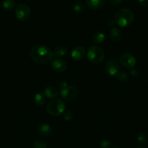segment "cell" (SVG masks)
<instances>
[{
	"label": "cell",
	"mask_w": 148,
	"mask_h": 148,
	"mask_svg": "<svg viewBox=\"0 0 148 148\" xmlns=\"http://www.w3.org/2000/svg\"><path fill=\"white\" fill-rule=\"evenodd\" d=\"M112 148H120V147H112Z\"/></svg>",
	"instance_id": "cell-30"
},
{
	"label": "cell",
	"mask_w": 148,
	"mask_h": 148,
	"mask_svg": "<svg viewBox=\"0 0 148 148\" xmlns=\"http://www.w3.org/2000/svg\"><path fill=\"white\" fill-rule=\"evenodd\" d=\"M46 95H44V93H42V92H37L36 95H34V98H33V101H34L35 103L37 106H44L46 103Z\"/></svg>",
	"instance_id": "cell-17"
},
{
	"label": "cell",
	"mask_w": 148,
	"mask_h": 148,
	"mask_svg": "<svg viewBox=\"0 0 148 148\" xmlns=\"http://www.w3.org/2000/svg\"><path fill=\"white\" fill-rule=\"evenodd\" d=\"M46 143L41 140H37L33 143V148H46Z\"/></svg>",
	"instance_id": "cell-20"
},
{
	"label": "cell",
	"mask_w": 148,
	"mask_h": 148,
	"mask_svg": "<svg viewBox=\"0 0 148 148\" xmlns=\"http://www.w3.org/2000/svg\"><path fill=\"white\" fill-rule=\"evenodd\" d=\"M110 3L114 6H118L123 1V0H110Z\"/></svg>",
	"instance_id": "cell-27"
},
{
	"label": "cell",
	"mask_w": 148,
	"mask_h": 148,
	"mask_svg": "<svg viewBox=\"0 0 148 148\" xmlns=\"http://www.w3.org/2000/svg\"><path fill=\"white\" fill-rule=\"evenodd\" d=\"M72 8L75 12L81 13L85 10V6L81 1H75L72 4Z\"/></svg>",
	"instance_id": "cell-19"
},
{
	"label": "cell",
	"mask_w": 148,
	"mask_h": 148,
	"mask_svg": "<svg viewBox=\"0 0 148 148\" xmlns=\"http://www.w3.org/2000/svg\"><path fill=\"white\" fill-rule=\"evenodd\" d=\"M65 110V104L59 98H54L46 106V111L49 115L57 116L61 115Z\"/></svg>",
	"instance_id": "cell-4"
},
{
	"label": "cell",
	"mask_w": 148,
	"mask_h": 148,
	"mask_svg": "<svg viewBox=\"0 0 148 148\" xmlns=\"http://www.w3.org/2000/svg\"><path fill=\"white\" fill-rule=\"evenodd\" d=\"M15 7V0H4L2 2V7L7 11H10L13 10Z\"/></svg>",
	"instance_id": "cell-18"
},
{
	"label": "cell",
	"mask_w": 148,
	"mask_h": 148,
	"mask_svg": "<svg viewBox=\"0 0 148 148\" xmlns=\"http://www.w3.org/2000/svg\"><path fill=\"white\" fill-rule=\"evenodd\" d=\"M137 2L142 7L148 6V0H137Z\"/></svg>",
	"instance_id": "cell-26"
},
{
	"label": "cell",
	"mask_w": 148,
	"mask_h": 148,
	"mask_svg": "<svg viewBox=\"0 0 148 148\" xmlns=\"http://www.w3.org/2000/svg\"><path fill=\"white\" fill-rule=\"evenodd\" d=\"M134 14L129 8H121L115 13L113 23L121 27H126L130 25L133 21Z\"/></svg>",
	"instance_id": "cell-2"
},
{
	"label": "cell",
	"mask_w": 148,
	"mask_h": 148,
	"mask_svg": "<svg viewBox=\"0 0 148 148\" xmlns=\"http://www.w3.org/2000/svg\"><path fill=\"white\" fill-rule=\"evenodd\" d=\"M51 68L55 72H63L67 69V64L61 59H55L51 62Z\"/></svg>",
	"instance_id": "cell-9"
},
{
	"label": "cell",
	"mask_w": 148,
	"mask_h": 148,
	"mask_svg": "<svg viewBox=\"0 0 148 148\" xmlns=\"http://www.w3.org/2000/svg\"><path fill=\"white\" fill-rule=\"evenodd\" d=\"M67 86H68V85H67L66 82H64V81H61V82L59 83V89H60V90L66 88Z\"/></svg>",
	"instance_id": "cell-28"
},
{
	"label": "cell",
	"mask_w": 148,
	"mask_h": 148,
	"mask_svg": "<svg viewBox=\"0 0 148 148\" xmlns=\"http://www.w3.org/2000/svg\"><path fill=\"white\" fill-rule=\"evenodd\" d=\"M60 95L64 100L71 101L76 98L78 95V90L75 86L68 85L65 88L61 90Z\"/></svg>",
	"instance_id": "cell-7"
},
{
	"label": "cell",
	"mask_w": 148,
	"mask_h": 148,
	"mask_svg": "<svg viewBox=\"0 0 148 148\" xmlns=\"http://www.w3.org/2000/svg\"><path fill=\"white\" fill-rule=\"evenodd\" d=\"M136 148H146V147H143V146H139V147H137Z\"/></svg>",
	"instance_id": "cell-29"
},
{
	"label": "cell",
	"mask_w": 148,
	"mask_h": 148,
	"mask_svg": "<svg viewBox=\"0 0 148 148\" xmlns=\"http://www.w3.org/2000/svg\"><path fill=\"white\" fill-rule=\"evenodd\" d=\"M44 93L46 95V98L54 99L58 95V90L56 87L53 86V85H49L44 88Z\"/></svg>",
	"instance_id": "cell-13"
},
{
	"label": "cell",
	"mask_w": 148,
	"mask_h": 148,
	"mask_svg": "<svg viewBox=\"0 0 148 148\" xmlns=\"http://www.w3.org/2000/svg\"><path fill=\"white\" fill-rule=\"evenodd\" d=\"M137 140L142 144H145L147 141V136L145 132H140L137 136Z\"/></svg>",
	"instance_id": "cell-22"
},
{
	"label": "cell",
	"mask_w": 148,
	"mask_h": 148,
	"mask_svg": "<svg viewBox=\"0 0 148 148\" xmlns=\"http://www.w3.org/2000/svg\"><path fill=\"white\" fill-rule=\"evenodd\" d=\"M105 38L106 37L104 33H102V32H97L93 35L92 38H91V41L95 44H100L105 40Z\"/></svg>",
	"instance_id": "cell-16"
},
{
	"label": "cell",
	"mask_w": 148,
	"mask_h": 148,
	"mask_svg": "<svg viewBox=\"0 0 148 148\" xmlns=\"http://www.w3.org/2000/svg\"><path fill=\"white\" fill-rule=\"evenodd\" d=\"M120 64L127 69H133L136 64V59L130 53H124L120 56Z\"/></svg>",
	"instance_id": "cell-6"
},
{
	"label": "cell",
	"mask_w": 148,
	"mask_h": 148,
	"mask_svg": "<svg viewBox=\"0 0 148 148\" xmlns=\"http://www.w3.org/2000/svg\"><path fill=\"white\" fill-rule=\"evenodd\" d=\"M74 114L71 111H66V112L65 113V114H64V119H65L66 121H71V120L73 119L74 117Z\"/></svg>",
	"instance_id": "cell-23"
},
{
	"label": "cell",
	"mask_w": 148,
	"mask_h": 148,
	"mask_svg": "<svg viewBox=\"0 0 148 148\" xmlns=\"http://www.w3.org/2000/svg\"><path fill=\"white\" fill-rule=\"evenodd\" d=\"M105 70L109 75L112 77H116L120 72V66L116 61L110 59L107 61L105 64Z\"/></svg>",
	"instance_id": "cell-8"
},
{
	"label": "cell",
	"mask_w": 148,
	"mask_h": 148,
	"mask_svg": "<svg viewBox=\"0 0 148 148\" xmlns=\"http://www.w3.org/2000/svg\"><path fill=\"white\" fill-rule=\"evenodd\" d=\"M71 57L74 61H81L85 57L86 55V51L83 46H77L73 49L72 51H71Z\"/></svg>",
	"instance_id": "cell-10"
},
{
	"label": "cell",
	"mask_w": 148,
	"mask_h": 148,
	"mask_svg": "<svg viewBox=\"0 0 148 148\" xmlns=\"http://www.w3.org/2000/svg\"><path fill=\"white\" fill-rule=\"evenodd\" d=\"M131 74L132 76H133V78H135V79H137V78L139 77V72H138L136 69H133V68L132 69L131 72Z\"/></svg>",
	"instance_id": "cell-25"
},
{
	"label": "cell",
	"mask_w": 148,
	"mask_h": 148,
	"mask_svg": "<svg viewBox=\"0 0 148 148\" xmlns=\"http://www.w3.org/2000/svg\"><path fill=\"white\" fill-rule=\"evenodd\" d=\"M86 56L91 63L94 64H99L104 60V52L103 49L99 46H91L87 49Z\"/></svg>",
	"instance_id": "cell-3"
},
{
	"label": "cell",
	"mask_w": 148,
	"mask_h": 148,
	"mask_svg": "<svg viewBox=\"0 0 148 148\" xmlns=\"http://www.w3.org/2000/svg\"><path fill=\"white\" fill-rule=\"evenodd\" d=\"M147 82H148V78H147Z\"/></svg>",
	"instance_id": "cell-32"
},
{
	"label": "cell",
	"mask_w": 148,
	"mask_h": 148,
	"mask_svg": "<svg viewBox=\"0 0 148 148\" xmlns=\"http://www.w3.org/2000/svg\"><path fill=\"white\" fill-rule=\"evenodd\" d=\"M31 10L26 3H20L15 7V16L20 21L25 22L30 17Z\"/></svg>",
	"instance_id": "cell-5"
},
{
	"label": "cell",
	"mask_w": 148,
	"mask_h": 148,
	"mask_svg": "<svg viewBox=\"0 0 148 148\" xmlns=\"http://www.w3.org/2000/svg\"><path fill=\"white\" fill-rule=\"evenodd\" d=\"M32 60L39 64H46L54 58L52 51L48 46L42 44L35 45L30 51Z\"/></svg>",
	"instance_id": "cell-1"
},
{
	"label": "cell",
	"mask_w": 148,
	"mask_h": 148,
	"mask_svg": "<svg viewBox=\"0 0 148 148\" xmlns=\"http://www.w3.org/2000/svg\"><path fill=\"white\" fill-rule=\"evenodd\" d=\"M110 38L113 41L118 42L122 38V32L120 29L118 27H113L110 30Z\"/></svg>",
	"instance_id": "cell-15"
},
{
	"label": "cell",
	"mask_w": 148,
	"mask_h": 148,
	"mask_svg": "<svg viewBox=\"0 0 148 148\" xmlns=\"http://www.w3.org/2000/svg\"><path fill=\"white\" fill-rule=\"evenodd\" d=\"M105 0H86V4L91 10H99L104 7Z\"/></svg>",
	"instance_id": "cell-12"
},
{
	"label": "cell",
	"mask_w": 148,
	"mask_h": 148,
	"mask_svg": "<svg viewBox=\"0 0 148 148\" xmlns=\"http://www.w3.org/2000/svg\"><path fill=\"white\" fill-rule=\"evenodd\" d=\"M26 1H32V0H26Z\"/></svg>",
	"instance_id": "cell-31"
},
{
	"label": "cell",
	"mask_w": 148,
	"mask_h": 148,
	"mask_svg": "<svg viewBox=\"0 0 148 148\" xmlns=\"http://www.w3.org/2000/svg\"><path fill=\"white\" fill-rule=\"evenodd\" d=\"M100 148H111V143L109 140H103L100 143Z\"/></svg>",
	"instance_id": "cell-24"
},
{
	"label": "cell",
	"mask_w": 148,
	"mask_h": 148,
	"mask_svg": "<svg viewBox=\"0 0 148 148\" xmlns=\"http://www.w3.org/2000/svg\"><path fill=\"white\" fill-rule=\"evenodd\" d=\"M67 52H68V49L65 46H58L55 47L52 51L53 56L56 59H59V58L64 56L66 54Z\"/></svg>",
	"instance_id": "cell-14"
},
{
	"label": "cell",
	"mask_w": 148,
	"mask_h": 148,
	"mask_svg": "<svg viewBox=\"0 0 148 148\" xmlns=\"http://www.w3.org/2000/svg\"><path fill=\"white\" fill-rule=\"evenodd\" d=\"M36 132L41 137H49L52 134V128L47 124H40L36 128Z\"/></svg>",
	"instance_id": "cell-11"
},
{
	"label": "cell",
	"mask_w": 148,
	"mask_h": 148,
	"mask_svg": "<svg viewBox=\"0 0 148 148\" xmlns=\"http://www.w3.org/2000/svg\"><path fill=\"white\" fill-rule=\"evenodd\" d=\"M116 78L118 79V80L120 81V82H126L129 79V75L126 72H120L116 76Z\"/></svg>",
	"instance_id": "cell-21"
}]
</instances>
